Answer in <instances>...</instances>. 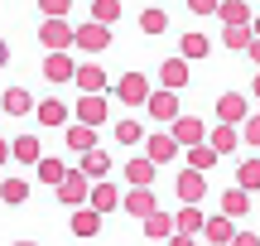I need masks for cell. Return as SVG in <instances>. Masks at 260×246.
<instances>
[{
  "label": "cell",
  "instance_id": "obj_1",
  "mask_svg": "<svg viewBox=\"0 0 260 246\" xmlns=\"http://www.w3.org/2000/svg\"><path fill=\"white\" fill-rule=\"evenodd\" d=\"M73 44L82 48V53H106V48H111V24H96V19H87V24L73 29Z\"/></svg>",
  "mask_w": 260,
  "mask_h": 246
},
{
  "label": "cell",
  "instance_id": "obj_2",
  "mask_svg": "<svg viewBox=\"0 0 260 246\" xmlns=\"http://www.w3.org/2000/svg\"><path fill=\"white\" fill-rule=\"evenodd\" d=\"M87 189H92V179H87L82 169H68L63 179L53 183V193H58V203H68V208H77V203H87Z\"/></svg>",
  "mask_w": 260,
  "mask_h": 246
},
{
  "label": "cell",
  "instance_id": "obj_3",
  "mask_svg": "<svg viewBox=\"0 0 260 246\" xmlns=\"http://www.w3.org/2000/svg\"><path fill=\"white\" fill-rule=\"evenodd\" d=\"M77 121L82 126H106L111 121V106H106V92H82V102H77Z\"/></svg>",
  "mask_w": 260,
  "mask_h": 246
},
{
  "label": "cell",
  "instance_id": "obj_4",
  "mask_svg": "<svg viewBox=\"0 0 260 246\" xmlns=\"http://www.w3.org/2000/svg\"><path fill=\"white\" fill-rule=\"evenodd\" d=\"M39 44H44L48 53L73 48V24H68V19H44V24H39Z\"/></svg>",
  "mask_w": 260,
  "mask_h": 246
},
{
  "label": "cell",
  "instance_id": "obj_5",
  "mask_svg": "<svg viewBox=\"0 0 260 246\" xmlns=\"http://www.w3.org/2000/svg\"><path fill=\"white\" fill-rule=\"evenodd\" d=\"M145 97H149V77H145V73H125L121 82H116V102H125V106H145Z\"/></svg>",
  "mask_w": 260,
  "mask_h": 246
},
{
  "label": "cell",
  "instance_id": "obj_6",
  "mask_svg": "<svg viewBox=\"0 0 260 246\" xmlns=\"http://www.w3.org/2000/svg\"><path fill=\"white\" fill-rule=\"evenodd\" d=\"M169 135H174V145H198V140H207V126L198 116H174L169 121Z\"/></svg>",
  "mask_w": 260,
  "mask_h": 246
},
{
  "label": "cell",
  "instance_id": "obj_7",
  "mask_svg": "<svg viewBox=\"0 0 260 246\" xmlns=\"http://www.w3.org/2000/svg\"><path fill=\"white\" fill-rule=\"evenodd\" d=\"M145 111L149 116H154V121H174V116H178V92H169V87H159V92H149L145 97Z\"/></svg>",
  "mask_w": 260,
  "mask_h": 246
},
{
  "label": "cell",
  "instance_id": "obj_8",
  "mask_svg": "<svg viewBox=\"0 0 260 246\" xmlns=\"http://www.w3.org/2000/svg\"><path fill=\"white\" fill-rule=\"evenodd\" d=\"M140 145H145V160L149 164H169L178 155V145H174V135H169V131H154L149 140H140Z\"/></svg>",
  "mask_w": 260,
  "mask_h": 246
},
{
  "label": "cell",
  "instance_id": "obj_9",
  "mask_svg": "<svg viewBox=\"0 0 260 246\" xmlns=\"http://www.w3.org/2000/svg\"><path fill=\"white\" fill-rule=\"evenodd\" d=\"M188 73H193V68H188L183 58H164V63H159V87L183 92V87H188Z\"/></svg>",
  "mask_w": 260,
  "mask_h": 246
},
{
  "label": "cell",
  "instance_id": "obj_10",
  "mask_svg": "<svg viewBox=\"0 0 260 246\" xmlns=\"http://www.w3.org/2000/svg\"><path fill=\"white\" fill-rule=\"evenodd\" d=\"M217 121L222 126H241L246 121V97L241 92H222L217 97Z\"/></svg>",
  "mask_w": 260,
  "mask_h": 246
},
{
  "label": "cell",
  "instance_id": "obj_11",
  "mask_svg": "<svg viewBox=\"0 0 260 246\" xmlns=\"http://www.w3.org/2000/svg\"><path fill=\"white\" fill-rule=\"evenodd\" d=\"M73 68H77V63L68 58V48H58V53L44 58V77H48L53 87H58V82H73Z\"/></svg>",
  "mask_w": 260,
  "mask_h": 246
},
{
  "label": "cell",
  "instance_id": "obj_12",
  "mask_svg": "<svg viewBox=\"0 0 260 246\" xmlns=\"http://www.w3.org/2000/svg\"><path fill=\"white\" fill-rule=\"evenodd\" d=\"M174 189H178V198H183V203H203V193H207V179H203V169H183Z\"/></svg>",
  "mask_w": 260,
  "mask_h": 246
},
{
  "label": "cell",
  "instance_id": "obj_13",
  "mask_svg": "<svg viewBox=\"0 0 260 246\" xmlns=\"http://www.w3.org/2000/svg\"><path fill=\"white\" fill-rule=\"evenodd\" d=\"M102 232V212L87 208V203H77L73 208V237H96Z\"/></svg>",
  "mask_w": 260,
  "mask_h": 246
},
{
  "label": "cell",
  "instance_id": "obj_14",
  "mask_svg": "<svg viewBox=\"0 0 260 246\" xmlns=\"http://www.w3.org/2000/svg\"><path fill=\"white\" fill-rule=\"evenodd\" d=\"M73 82L82 87V92H106V68H96V63H77V68H73Z\"/></svg>",
  "mask_w": 260,
  "mask_h": 246
},
{
  "label": "cell",
  "instance_id": "obj_15",
  "mask_svg": "<svg viewBox=\"0 0 260 246\" xmlns=\"http://www.w3.org/2000/svg\"><path fill=\"white\" fill-rule=\"evenodd\" d=\"M121 208L130 212V218H149V212L159 208V203H154V189H130L125 198H121Z\"/></svg>",
  "mask_w": 260,
  "mask_h": 246
},
{
  "label": "cell",
  "instance_id": "obj_16",
  "mask_svg": "<svg viewBox=\"0 0 260 246\" xmlns=\"http://www.w3.org/2000/svg\"><path fill=\"white\" fill-rule=\"evenodd\" d=\"M77 169H82L87 179H106V174H111V155H106L102 145H96V150H82V164H77Z\"/></svg>",
  "mask_w": 260,
  "mask_h": 246
},
{
  "label": "cell",
  "instance_id": "obj_17",
  "mask_svg": "<svg viewBox=\"0 0 260 246\" xmlns=\"http://www.w3.org/2000/svg\"><path fill=\"white\" fill-rule=\"evenodd\" d=\"M87 198H92V208H96V212H111V208H121V193H116V183H102V179H92Z\"/></svg>",
  "mask_w": 260,
  "mask_h": 246
},
{
  "label": "cell",
  "instance_id": "obj_18",
  "mask_svg": "<svg viewBox=\"0 0 260 246\" xmlns=\"http://www.w3.org/2000/svg\"><path fill=\"white\" fill-rule=\"evenodd\" d=\"M154 169L159 164H149V160H125V183L130 189H154Z\"/></svg>",
  "mask_w": 260,
  "mask_h": 246
},
{
  "label": "cell",
  "instance_id": "obj_19",
  "mask_svg": "<svg viewBox=\"0 0 260 246\" xmlns=\"http://www.w3.org/2000/svg\"><path fill=\"white\" fill-rule=\"evenodd\" d=\"M232 232H236V222L222 218V212H217V218H203V237L212 241V246H226V241H232Z\"/></svg>",
  "mask_w": 260,
  "mask_h": 246
},
{
  "label": "cell",
  "instance_id": "obj_20",
  "mask_svg": "<svg viewBox=\"0 0 260 246\" xmlns=\"http://www.w3.org/2000/svg\"><path fill=\"white\" fill-rule=\"evenodd\" d=\"M217 160H222V155H217L207 140L188 145V169H203V174H212V169H217Z\"/></svg>",
  "mask_w": 260,
  "mask_h": 246
},
{
  "label": "cell",
  "instance_id": "obj_21",
  "mask_svg": "<svg viewBox=\"0 0 260 246\" xmlns=\"http://www.w3.org/2000/svg\"><path fill=\"white\" fill-rule=\"evenodd\" d=\"M0 111H5V116H29V111H34V97H29L24 87H10V92L0 97Z\"/></svg>",
  "mask_w": 260,
  "mask_h": 246
},
{
  "label": "cell",
  "instance_id": "obj_22",
  "mask_svg": "<svg viewBox=\"0 0 260 246\" xmlns=\"http://www.w3.org/2000/svg\"><path fill=\"white\" fill-rule=\"evenodd\" d=\"M212 53V44H207V34H198V29H188L183 34V44H178V58L183 63H193V58H207Z\"/></svg>",
  "mask_w": 260,
  "mask_h": 246
},
{
  "label": "cell",
  "instance_id": "obj_23",
  "mask_svg": "<svg viewBox=\"0 0 260 246\" xmlns=\"http://www.w3.org/2000/svg\"><path fill=\"white\" fill-rule=\"evenodd\" d=\"M246 212H251V193H246V189H226L222 193V218H246Z\"/></svg>",
  "mask_w": 260,
  "mask_h": 246
},
{
  "label": "cell",
  "instance_id": "obj_24",
  "mask_svg": "<svg viewBox=\"0 0 260 246\" xmlns=\"http://www.w3.org/2000/svg\"><path fill=\"white\" fill-rule=\"evenodd\" d=\"M34 111H39V121H44L48 131H53V126H68V102H58V97H48V102H39Z\"/></svg>",
  "mask_w": 260,
  "mask_h": 246
},
{
  "label": "cell",
  "instance_id": "obj_25",
  "mask_svg": "<svg viewBox=\"0 0 260 246\" xmlns=\"http://www.w3.org/2000/svg\"><path fill=\"white\" fill-rule=\"evenodd\" d=\"M174 232H183V237H193V232H203V212H198V203H183L174 218Z\"/></svg>",
  "mask_w": 260,
  "mask_h": 246
},
{
  "label": "cell",
  "instance_id": "obj_26",
  "mask_svg": "<svg viewBox=\"0 0 260 246\" xmlns=\"http://www.w3.org/2000/svg\"><path fill=\"white\" fill-rule=\"evenodd\" d=\"M140 222H145V237H154V241H164L169 232H174V218H169L164 208H154L149 218H140Z\"/></svg>",
  "mask_w": 260,
  "mask_h": 246
},
{
  "label": "cell",
  "instance_id": "obj_27",
  "mask_svg": "<svg viewBox=\"0 0 260 246\" xmlns=\"http://www.w3.org/2000/svg\"><path fill=\"white\" fill-rule=\"evenodd\" d=\"M217 15H222V24H251V5L246 0H222Z\"/></svg>",
  "mask_w": 260,
  "mask_h": 246
},
{
  "label": "cell",
  "instance_id": "obj_28",
  "mask_svg": "<svg viewBox=\"0 0 260 246\" xmlns=\"http://www.w3.org/2000/svg\"><path fill=\"white\" fill-rule=\"evenodd\" d=\"M140 34H169V15H164L159 5L140 10Z\"/></svg>",
  "mask_w": 260,
  "mask_h": 246
},
{
  "label": "cell",
  "instance_id": "obj_29",
  "mask_svg": "<svg viewBox=\"0 0 260 246\" xmlns=\"http://www.w3.org/2000/svg\"><path fill=\"white\" fill-rule=\"evenodd\" d=\"M24 198H29V183L19 179V174H15V179H5V183H0V203H5V208H19Z\"/></svg>",
  "mask_w": 260,
  "mask_h": 246
},
{
  "label": "cell",
  "instance_id": "obj_30",
  "mask_svg": "<svg viewBox=\"0 0 260 246\" xmlns=\"http://www.w3.org/2000/svg\"><path fill=\"white\" fill-rule=\"evenodd\" d=\"M68 145H73L77 155H82V150H96V131H92V126H82V121L68 126Z\"/></svg>",
  "mask_w": 260,
  "mask_h": 246
},
{
  "label": "cell",
  "instance_id": "obj_31",
  "mask_svg": "<svg viewBox=\"0 0 260 246\" xmlns=\"http://www.w3.org/2000/svg\"><path fill=\"white\" fill-rule=\"evenodd\" d=\"M236 145H241V131H236V126H217L212 131V150L217 155H232Z\"/></svg>",
  "mask_w": 260,
  "mask_h": 246
},
{
  "label": "cell",
  "instance_id": "obj_32",
  "mask_svg": "<svg viewBox=\"0 0 260 246\" xmlns=\"http://www.w3.org/2000/svg\"><path fill=\"white\" fill-rule=\"evenodd\" d=\"M236 183H241L246 193H255L260 189V160H241L236 164Z\"/></svg>",
  "mask_w": 260,
  "mask_h": 246
},
{
  "label": "cell",
  "instance_id": "obj_33",
  "mask_svg": "<svg viewBox=\"0 0 260 246\" xmlns=\"http://www.w3.org/2000/svg\"><path fill=\"white\" fill-rule=\"evenodd\" d=\"M10 155L24 160V164H34L39 160V140H34V135H15V140H10Z\"/></svg>",
  "mask_w": 260,
  "mask_h": 246
},
{
  "label": "cell",
  "instance_id": "obj_34",
  "mask_svg": "<svg viewBox=\"0 0 260 246\" xmlns=\"http://www.w3.org/2000/svg\"><path fill=\"white\" fill-rule=\"evenodd\" d=\"M116 140L121 145H140L145 140V126H140L135 116H125V121H116Z\"/></svg>",
  "mask_w": 260,
  "mask_h": 246
},
{
  "label": "cell",
  "instance_id": "obj_35",
  "mask_svg": "<svg viewBox=\"0 0 260 246\" xmlns=\"http://www.w3.org/2000/svg\"><path fill=\"white\" fill-rule=\"evenodd\" d=\"M92 19L96 24H116L121 19V0H92Z\"/></svg>",
  "mask_w": 260,
  "mask_h": 246
},
{
  "label": "cell",
  "instance_id": "obj_36",
  "mask_svg": "<svg viewBox=\"0 0 260 246\" xmlns=\"http://www.w3.org/2000/svg\"><path fill=\"white\" fill-rule=\"evenodd\" d=\"M34 164H39V179H44L48 189H53V183H58V179H63V174H68V164H58V160H44V155H39Z\"/></svg>",
  "mask_w": 260,
  "mask_h": 246
},
{
  "label": "cell",
  "instance_id": "obj_37",
  "mask_svg": "<svg viewBox=\"0 0 260 246\" xmlns=\"http://www.w3.org/2000/svg\"><path fill=\"white\" fill-rule=\"evenodd\" d=\"M222 44H226V48H246V44H251V24H226Z\"/></svg>",
  "mask_w": 260,
  "mask_h": 246
},
{
  "label": "cell",
  "instance_id": "obj_38",
  "mask_svg": "<svg viewBox=\"0 0 260 246\" xmlns=\"http://www.w3.org/2000/svg\"><path fill=\"white\" fill-rule=\"evenodd\" d=\"M39 10H44V19H68L73 0H39Z\"/></svg>",
  "mask_w": 260,
  "mask_h": 246
},
{
  "label": "cell",
  "instance_id": "obj_39",
  "mask_svg": "<svg viewBox=\"0 0 260 246\" xmlns=\"http://www.w3.org/2000/svg\"><path fill=\"white\" fill-rule=\"evenodd\" d=\"M241 126H246V131H241V140H246V145H260V116H246Z\"/></svg>",
  "mask_w": 260,
  "mask_h": 246
},
{
  "label": "cell",
  "instance_id": "obj_40",
  "mask_svg": "<svg viewBox=\"0 0 260 246\" xmlns=\"http://www.w3.org/2000/svg\"><path fill=\"white\" fill-rule=\"evenodd\" d=\"M217 5H222V0H188L193 15H217Z\"/></svg>",
  "mask_w": 260,
  "mask_h": 246
},
{
  "label": "cell",
  "instance_id": "obj_41",
  "mask_svg": "<svg viewBox=\"0 0 260 246\" xmlns=\"http://www.w3.org/2000/svg\"><path fill=\"white\" fill-rule=\"evenodd\" d=\"M226 246H260V237H255V232H232Z\"/></svg>",
  "mask_w": 260,
  "mask_h": 246
},
{
  "label": "cell",
  "instance_id": "obj_42",
  "mask_svg": "<svg viewBox=\"0 0 260 246\" xmlns=\"http://www.w3.org/2000/svg\"><path fill=\"white\" fill-rule=\"evenodd\" d=\"M169 246H198L193 237H183V232H169Z\"/></svg>",
  "mask_w": 260,
  "mask_h": 246
},
{
  "label": "cell",
  "instance_id": "obj_43",
  "mask_svg": "<svg viewBox=\"0 0 260 246\" xmlns=\"http://www.w3.org/2000/svg\"><path fill=\"white\" fill-rule=\"evenodd\" d=\"M246 53H251V63H260V39L251 34V44H246Z\"/></svg>",
  "mask_w": 260,
  "mask_h": 246
},
{
  "label": "cell",
  "instance_id": "obj_44",
  "mask_svg": "<svg viewBox=\"0 0 260 246\" xmlns=\"http://www.w3.org/2000/svg\"><path fill=\"white\" fill-rule=\"evenodd\" d=\"M5 63H10V44L0 39V68H5Z\"/></svg>",
  "mask_w": 260,
  "mask_h": 246
},
{
  "label": "cell",
  "instance_id": "obj_45",
  "mask_svg": "<svg viewBox=\"0 0 260 246\" xmlns=\"http://www.w3.org/2000/svg\"><path fill=\"white\" fill-rule=\"evenodd\" d=\"M10 160V140H0V164H5Z\"/></svg>",
  "mask_w": 260,
  "mask_h": 246
},
{
  "label": "cell",
  "instance_id": "obj_46",
  "mask_svg": "<svg viewBox=\"0 0 260 246\" xmlns=\"http://www.w3.org/2000/svg\"><path fill=\"white\" fill-rule=\"evenodd\" d=\"M251 34H255V39H260V15H255V19H251Z\"/></svg>",
  "mask_w": 260,
  "mask_h": 246
},
{
  "label": "cell",
  "instance_id": "obj_47",
  "mask_svg": "<svg viewBox=\"0 0 260 246\" xmlns=\"http://www.w3.org/2000/svg\"><path fill=\"white\" fill-rule=\"evenodd\" d=\"M251 92H255V97H260V77H255V87H251Z\"/></svg>",
  "mask_w": 260,
  "mask_h": 246
},
{
  "label": "cell",
  "instance_id": "obj_48",
  "mask_svg": "<svg viewBox=\"0 0 260 246\" xmlns=\"http://www.w3.org/2000/svg\"><path fill=\"white\" fill-rule=\"evenodd\" d=\"M15 246H39V241H15Z\"/></svg>",
  "mask_w": 260,
  "mask_h": 246
}]
</instances>
